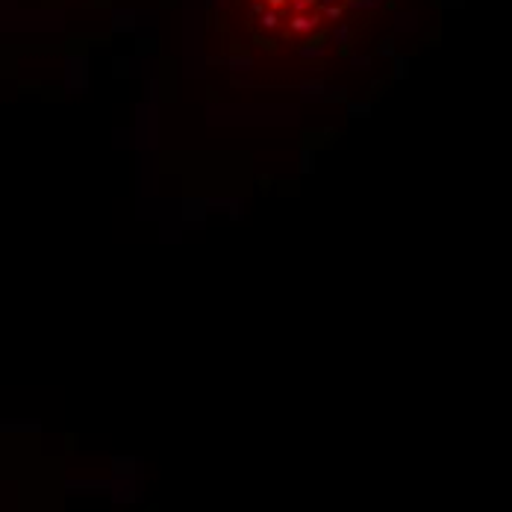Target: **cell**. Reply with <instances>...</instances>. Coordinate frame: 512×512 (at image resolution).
<instances>
[{
    "mask_svg": "<svg viewBox=\"0 0 512 512\" xmlns=\"http://www.w3.org/2000/svg\"><path fill=\"white\" fill-rule=\"evenodd\" d=\"M401 0H212L209 45L256 80H307L351 59Z\"/></svg>",
    "mask_w": 512,
    "mask_h": 512,
    "instance_id": "cell-1",
    "label": "cell"
}]
</instances>
